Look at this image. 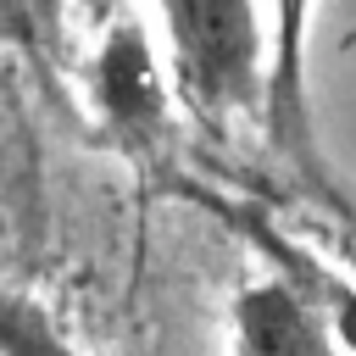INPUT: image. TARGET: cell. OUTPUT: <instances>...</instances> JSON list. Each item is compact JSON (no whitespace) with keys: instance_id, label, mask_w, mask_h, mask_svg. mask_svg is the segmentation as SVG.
I'll use <instances>...</instances> for the list:
<instances>
[{"instance_id":"6da1fadb","label":"cell","mask_w":356,"mask_h":356,"mask_svg":"<svg viewBox=\"0 0 356 356\" xmlns=\"http://www.w3.org/2000/svg\"><path fill=\"white\" fill-rule=\"evenodd\" d=\"M178 89L211 122L234 111L261 117L267 95V28L256 0H161Z\"/></svg>"},{"instance_id":"7a4b0ae2","label":"cell","mask_w":356,"mask_h":356,"mask_svg":"<svg viewBox=\"0 0 356 356\" xmlns=\"http://www.w3.org/2000/svg\"><path fill=\"white\" fill-rule=\"evenodd\" d=\"M89 106L100 134L128 150V156H150L167 139L172 122V100H167V78L156 67L150 33L139 17H117L89 61Z\"/></svg>"},{"instance_id":"3957f363","label":"cell","mask_w":356,"mask_h":356,"mask_svg":"<svg viewBox=\"0 0 356 356\" xmlns=\"http://www.w3.org/2000/svg\"><path fill=\"white\" fill-rule=\"evenodd\" d=\"M312 0H273V33H267V95L261 122L278 156H289L300 172L317 178V145H312Z\"/></svg>"},{"instance_id":"277c9868","label":"cell","mask_w":356,"mask_h":356,"mask_svg":"<svg viewBox=\"0 0 356 356\" xmlns=\"http://www.w3.org/2000/svg\"><path fill=\"white\" fill-rule=\"evenodd\" d=\"M234 356H350L323 312L289 284L261 278L234 300Z\"/></svg>"},{"instance_id":"5b68a950","label":"cell","mask_w":356,"mask_h":356,"mask_svg":"<svg viewBox=\"0 0 356 356\" xmlns=\"http://www.w3.org/2000/svg\"><path fill=\"white\" fill-rule=\"evenodd\" d=\"M0 356H83V350L56 328V317L33 295L0 284Z\"/></svg>"},{"instance_id":"8992f818","label":"cell","mask_w":356,"mask_h":356,"mask_svg":"<svg viewBox=\"0 0 356 356\" xmlns=\"http://www.w3.org/2000/svg\"><path fill=\"white\" fill-rule=\"evenodd\" d=\"M17 11V22L39 39V44H56L61 39V22H67V0H17L11 6Z\"/></svg>"},{"instance_id":"52a82bcc","label":"cell","mask_w":356,"mask_h":356,"mask_svg":"<svg viewBox=\"0 0 356 356\" xmlns=\"http://www.w3.org/2000/svg\"><path fill=\"white\" fill-rule=\"evenodd\" d=\"M345 273H350V278H356V245H350V250H345Z\"/></svg>"},{"instance_id":"ba28073f","label":"cell","mask_w":356,"mask_h":356,"mask_svg":"<svg viewBox=\"0 0 356 356\" xmlns=\"http://www.w3.org/2000/svg\"><path fill=\"white\" fill-rule=\"evenodd\" d=\"M6 6H17V0H6Z\"/></svg>"}]
</instances>
